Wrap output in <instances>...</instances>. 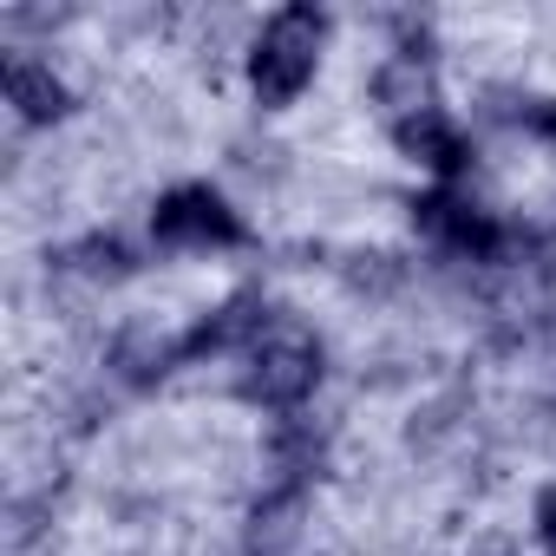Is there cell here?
I'll return each instance as SVG.
<instances>
[{
	"label": "cell",
	"mask_w": 556,
	"mask_h": 556,
	"mask_svg": "<svg viewBox=\"0 0 556 556\" xmlns=\"http://www.w3.org/2000/svg\"><path fill=\"white\" fill-rule=\"evenodd\" d=\"M157 236H170V242H229L236 236V223H229V210L210 197V190H184V197H170L164 210H157Z\"/></svg>",
	"instance_id": "obj_2"
},
{
	"label": "cell",
	"mask_w": 556,
	"mask_h": 556,
	"mask_svg": "<svg viewBox=\"0 0 556 556\" xmlns=\"http://www.w3.org/2000/svg\"><path fill=\"white\" fill-rule=\"evenodd\" d=\"M315 47H321V21L289 8V14H275L262 47H255V92L262 99H295L315 73Z\"/></svg>",
	"instance_id": "obj_1"
},
{
	"label": "cell",
	"mask_w": 556,
	"mask_h": 556,
	"mask_svg": "<svg viewBox=\"0 0 556 556\" xmlns=\"http://www.w3.org/2000/svg\"><path fill=\"white\" fill-rule=\"evenodd\" d=\"M8 92H14V99H21V105L34 112V118L60 112V86H53V79H40L34 66H14V73H8Z\"/></svg>",
	"instance_id": "obj_3"
}]
</instances>
